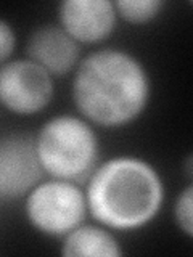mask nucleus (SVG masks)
Listing matches in <instances>:
<instances>
[{"label":"nucleus","instance_id":"f257e3e1","mask_svg":"<svg viewBox=\"0 0 193 257\" xmlns=\"http://www.w3.org/2000/svg\"><path fill=\"white\" fill-rule=\"evenodd\" d=\"M71 95L80 116L92 125L118 128L142 116L151 96V80L131 52L100 48L79 61Z\"/></svg>","mask_w":193,"mask_h":257},{"label":"nucleus","instance_id":"f03ea898","mask_svg":"<svg viewBox=\"0 0 193 257\" xmlns=\"http://www.w3.org/2000/svg\"><path fill=\"white\" fill-rule=\"evenodd\" d=\"M87 209L110 230H135L150 223L164 203V183L147 161L116 156L96 166L87 180Z\"/></svg>","mask_w":193,"mask_h":257},{"label":"nucleus","instance_id":"7ed1b4c3","mask_svg":"<svg viewBox=\"0 0 193 257\" xmlns=\"http://www.w3.org/2000/svg\"><path fill=\"white\" fill-rule=\"evenodd\" d=\"M36 151L40 166L52 179L84 183L99 166V135L84 117L60 114L40 127Z\"/></svg>","mask_w":193,"mask_h":257},{"label":"nucleus","instance_id":"20e7f679","mask_svg":"<svg viewBox=\"0 0 193 257\" xmlns=\"http://www.w3.org/2000/svg\"><path fill=\"white\" fill-rule=\"evenodd\" d=\"M24 212L39 233L63 238L85 220V191L71 180H42L26 195Z\"/></svg>","mask_w":193,"mask_h":257},{"label":"nucleus","instance_id":"39448f33","mask_svg":"<svg viewBox=\"0 0 193 257\" xmlns=\"http://www.w3.org/2000/svg\"><path fill=\"white\" fill-rule=\"evenodd\" d=\"M55 93L53 77L29 58L0 64V104L10 112L31 116L50 104Z\"/></svg>","mask_w":193,"mask_h":257},{"label":"nucleus","instance_id":"423d86ee","mask_svg":"<svg viewBox=\"0 0 193 257\" xmlns=\"http://www.w3.org/2000/svg\"><path fill=\"white\" fill-rule=\"evenodd\" d=\"M45 175L36 151V137L10 134L0 139V198L26 196Z\"/></svg>","mask_w":193,"mask_h":257},{"label":"nucleus","instance_id":"0eeeda50","mask_svg":"<svg viewBox=\"0 0 193 257\" xmlns=\"http://www.w3.org/2000/svg\"><path fill=\"white\" fill-rule=\"evenodd\" d=\"M58 24L80 44H100L116 29L118 15L111 0H63L58 4Z\"/></svg>","mask_w":193,"mask_h":257},{"label":"nucleus","instance_id":"6e6552de","mask_svg":"<svg viewBox=\"0 0 193 257\" xmlns=\"http://www.w3.org/2000/svg\"><path fill=\"white\" fill-rule=\"evenodd\" d=\"M26 53L52 77L69 74L80 61V45L60 24H44L32 31Z\"/></svg>","mask_w":193,"mask_h":257},{"label":"nucleus","instance_id":"1a4fd4ad","mask_svg":"<svg viewBox=\"0 0 193 257\" xmlns=\"http://www.w3.org/2000/svg\"><path fill=\"white\" fill-rule=\"evenodd\" d=\"M61 254L66 257H119L124 251L110 228L80 223L63 236Z\"/></svg>","mask_w":193,"mask_h":257},{"label":"nucleus","instance_id":"9d476101","mask_svg":"<svg viewBox=\"0 0 193 257\" xmlns=\"http://www.w3.org/2000/svg\"><path fill=\"white\" fill-rule=\"evenodd\" d=\"M116 15L129 24H147L164 8L163 0H118Z\"/></svg>","mask_w":193,"mask_h":257},{"label":"nucleus","instance_id":"9b49d317","mask_svg":"<svg viewBox=\"0 0 193 257\" xmlns=\"http://www.w3.org/2000/svg\"><path fill=\"white\" fill-rule=\"evenodd\" d=\"M174 220L185 236H193V187L190 182L174 203Z\"/></svg>","mask_w":193,"mask_h":257},{"label":"nucleus","instance_id":"f8f14e48","mask_svg":"<svg viewBox=\"0 0 193 257\" xmlns=\"http://www.w3.org/2000/svg\"><path fill=\"white\" fill-rule=\"evenodd\" d=\"M16 47L15 29L7 20L0 18V64L10 61V56Z\"/></svg>","mask_w":193,"mask_h":257},{"label":"nucleus","instance_id":"ddd939ff","mask_svg":"<svg viewBox=\"0 0 193 257\" xmlns=\"http://www.w3.org/2000/svg\"><path fill=\"white\" fill-rule=\"evenodd\" d=\"M191 155L187 158V163H185V171H187V179H188V182L191 180V175H193V167H191Z\"/></svg>","mask_w":193,"mask_h":257}]
</instances>
